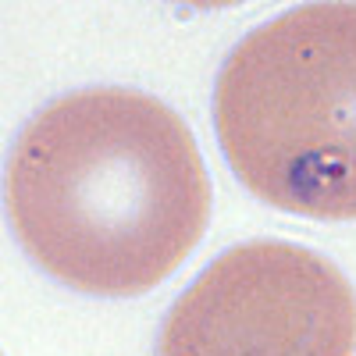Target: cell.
Instances as JSON below:
<instances>
[{"label": "cell", "mask_w": 356, "mask_h": 356, "mask_svg": "<svg viewBox=\"0 0 356 356\" xmlns=\"http://www.w3.org/2000/svg\"><path fill=\"white\" fill-rule=\"evenodd\" d=\"M214 125L253 196L356 221V4H303L250 33L218 75Z\"/></svg>", "instance_id": "cell-2"}, {"label": "cell", "mask_w": 356, "mask_h": 356, "mask_svg": "<svg viewBox=\"0 0 356 356\" xmlns=\"http://www.w3.org/2000/svg\"><path fill=\"white\" fill-rule=\"evenodd\" d=\"M157 356H356V292L307 246L243 243L178 296Z\"/></svg>", "instance_id": "cell-3"}, {"label": "cell", "mask_w": 356, "mask_h": 356, "mask_svg": "<svg viewBox=\"0 0 356 356\" xmlns=\"http://www.w3.org/2000/svg\"><path fill=\"white\" fill-rule=\"evenodd\" d=\"M8 214L33 260L89 296H139L182 264L211 218L186 122L136 89H82L15 143Z\"/></svg>", "instance_id": "cell-1"}]
</instances>
